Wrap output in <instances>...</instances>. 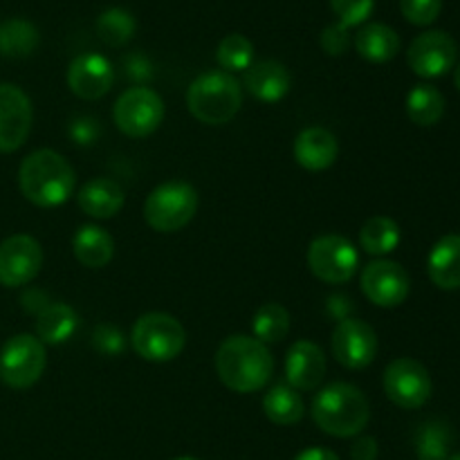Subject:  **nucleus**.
I'll use <instances>...</instances> for the list:
<instances>
[{"mask_svg":"<svg viewBox=\"0 0 460 460\" xmlns=\"http://www.w3.org/2000/svg\"><path fill=\"white\" fill-rule=\"evenodd\" d=\"M34 111L18 85L0 84V153H13L31 133Z\"/></svg>","mask_w":460,"mask_h":460,"instance_id":"obj_15","label":"nucleus"},{"mask_svg":"<svg viewBox=\"0 0 460 460\" xmlns=\"http://www.w3.org/2000/svg\"><path fill=\"white\" fill-rule=\"evenodd\" d=\"M247 93L263 103H277L290 93L292 76L288 67L279 61L252 63L243 79Z\"/></svg>","mask_w":460,"mask_h":460,"instance_id":"obj_19","label":"nucleus"},{"mask_svg":"<svg viewBox=\"0 0 460 460\" xmlns=\"http://www.w3.org/2000/svg\"><path fill=\"white\" fill-rule=\"evenodd\" d=\"M216 373L234 394H254L272 380L274 358L256 337L232 335L216 353Z\"/></svg>","mask_w":460,"mask_h":460,"instance_id":"obj_1","label":"nucleus"},{"mask_svg":"<svg viewBox=\"0 0 460 460\" xmlns=\"http://www.w3.org/2000/svg\"><path fill=\"white\" fill-rule=\"evenodd\" d=\"M133 350L146 362L164 364L178 358L187 344V331L166 313H146L130 331Z\"/></svg>","mask_w":460,"mask_h":460,"instance_id":"obj_6","label":"nucleus"},{"mask_svg":"<svg viewBox=\"0 0 460 460\" xmlns=\"http://www.w3.org/2000/svg\"><path fill=\"white\" fill-rule=\"evenodd\" d=\"M400 9L411 25L427 27L443 12V0H400Z\"/></svg>","mask_w":460,"mask_h":460,"instance_id":"obj_34","label":"nucleus"},{"mask_svg":"<svg viewBox=\"0 0 460 460\" xmlns=\"http://www.w3.org/2000/svg\"><path fill=\"white\" fill-rule=\"evenodd\" d=\"M454 84H456V88L460 90V63L456 66V70H454Z\"/></svg>","mask_w":460,"mask_h":460,"instance_id":"obj_41","label":"nucleus"},{"mask_svg":"<svg viewBox=\"0 0 460 460\" xmlns=\"http://www.w3.org/2000/svg\"><path fill=\"white\" fill-rule=\"evenodd\" d=\"M431 376L418 359L398 358L385 371V394L395 407L420 409L431 398Z\"/></svg>","mask_w":460,"mask_h":460,"instance_id":"obj_10","label":"nucleus"},{"mask_svg":"<svg viewBox=\"0 0 460 460\" xmlns=\"http://www.w3.org/2000/svg\"><path fill=\"white\" fill-rule=\"evenodd\" d=\"M198 211V191L189 182L171 180L148 193L144 220L160 234H173L187 227Z\"/></svg>","mask_w":460,"mask_h":460,"instance_id":"obj_5","label":"nucleus"},{"mask_svg":"<svg viewBox=\"0 0 460 460\" xmlns=\"http://www.w3.org/2000/svg\"><path fill=\"white\" fill-rule=\"evenodd\" d=\"M263 411L265 416H268V420H272L274 425L292 427L304 418V398H301L299 391L292 389L288 382L286 385H277L265 394Z\"/></svg>","mask_w":460,"mask_h":460,"instance_id":"obj_25","label":"nucleus"},{"mask_svg":"<svg viewBox=\"0 0 460 460\" xmlns=\"http://www.w3.org/2000/svg\"><path fill=\"white\" fill-rule=\"evenodd\" d=\"M40 34L34 22L22 18H9L0 22V54L7 58H25L36 52Z\"/></svg>","mask_w":460,"mask_h":460,"instance_id":"obj_26","label":"nucleus"},{"mask_svg":"<svg viewBox=\"0 0 460 460\" xmlns=\"http://www.w3.org/2000/svg\"><path fill=\"white\" fill-rule=\"evenodd\" d=\"M407 115L418 126H434L445 115V97L436 85L418 84L407 94Z\"/></svg>","mask_w":460,"mask_h":460,"instance_id":"obj_28","label":"nucleus"},{"mask_svg":"<svg viewBox=\"0 0 460 460\" xmlns=\"http://www.w3.org/2000/svg\"><path fill=\"white\" fill-rule=\"evenodd\" d=\"M359 265V254L349 238L340 234L317 236L308 247V268L319 281L341 286L355 277Z\"/></svg>","mask_w":460,"mask_h":460,"instance_id":"obj_9","label":"nucleus"},{"mask_svg":"<svg viewBox=\"0 0 460 460\" xmlns=\"http://www.w3.org/2000/svg\"><path fill=\"white\" fill-rule=\"evenodd\" d=\"M295 460H340V456H337L332 449L308 447V449H304V452L296 454Z\"/></svg>","mask_w":460,"mask_h":460,"instance_id":"obj_40","label":"nucleus"},{"mask_svg":"<svg viewBox=\"0 0 460 460\" xmlns=\"http://www.w3.org/2000/svg\"><path fill=\"white\" fill-rule=\"evenodd\" d=\"M67 88L84 102H97L115 85V67L102 54H81L67 67Z\"/></svg>","mask_w":460,"mask_h":460,"instance_id":"obj_16","label":"nucleus"},{"mask_svg":"<svg viewBox=\"0 0 460 460\" xmlns=\"http://www.w3.org/2000/svg\"><path fill=\"white\" fill-rule=\"evenodd\" d=\"M353 460H376L377 458V443L373 438H359L353 445V452H350Z\"/></svg>","mask_w":460,"mask_h":460,"instance_id":"obj_39","label":"nucleus"},{"mask_svg":"<svg viewBox=\"0 0 460 460\" xmlns=\"http://www.w3.org/2000/svg\"><path fill=\"white\" fill-rule=\"evenodd\" d=\"M331 9L337 16V22L350 30V27L367 25L376 9V0H331Z\"/></svg>","mask_w":460,"mask_h":460,"instance_id":"obj_33","label":"nucleus"},{"mask_svg":"<svg viewBox=\"0 0 460 460\" xmlns=\"http://www.w3.org/2000/svg\"><path fill=\"white\" fill-rule=\"evenodd\" d=\"M126 70H128V76L135 81H146L148 76L153 75L151 72V63L146 61L139 54H133V57L126 58Z\"/></svg>","mask_w":460,"mask_h":460,"instance_id":"obj_38","label":"nucleus"},{"mask_svg":"<svg viewBox=\"0 0 460 460\" xmlns=\"http://www.w3.org/2000/svg\"><path fill=\"white\" fill-rule=\"evenodd\" d=\"M447 460H460V454H454V456H449Z\"/></svg>","mask_w":460,"mask_h":460,"instance_id":"obj_43","label":"nucleus"},{"mask_svg":"<svg viewBox=\"0 0 460 460\" xmlns=\"http://www.w3.org/2000/svg\"><path fill=\"white\" fill-rule=\"evenodd\" d=\"M241 106L243 88L236 76L229 72H205L187 90V108L200 124H229L238 115Z\"/></svg>","mask_w":460,"mask_h":460,"instance_id":"obj_4","label":"nucleus"},{"mask_svg":"<svg viewBox=\"0 0 460 460\" xmlns=\"http://www.w3.org/2000/svg\"><path fill=\"white\" fill-rule=\"evenodd\" d=\"M286 380L296 391H314L326 376V358L317 344L295 341L286 353Z\"/></svg>","mask_w":460,"mask_h":460,"instance_id":"obj_17","label":"nucleus"},{"mask_svg":"<svg viewBox=\"0 0 460 460\" xmlns=\"http://www.w3.org/2000/svg\"><path fill=\"white\" fill-rule=\"evenodd\" d=\"M427 272L440 290H460V234H449L431 247Z\"/></svg>","mask_w":460,"mask_h":460,"instance_id":"obj_21","label":"nucleus"},{"mask_svg":"<svg viewBox=\"0 0 460 460\" xmlns=\"http://www.w3.org/2000/svg\"><path fill=\"white\" fill-rule=\"evenodd\" d=\"M76 173L70 162L52 148H39L21 162L18 187L31 205L52 209L72 196Z\"/></svg>","mask_w":460,"mask_h":460,"instance_id":"obj_2","label":"nucleus"},{"mask_svg":"<svg viewBox=\"0 0 460 460\" xmlns=\"http://www.w3.org/2000/svg\"><path fill=\"white\" fill-rule=\"evenodd\" d=\"M458 58V45L447 31L431 30L416 36L409 45L407 63L422 79H438L445 76Z\"/></svg>","mask_w":460,"mask_h":460,"instance_id":"obj_12","label":"nucleus"},{"mask_svg":"<svg viewBox=\"0 0 460 460\" xmlns=\"http://www.w3.org/2000/svg\"><path fill=\"white\" fill-rule=\"evenodd\" d=\"M359 283H362V292L367 295V299L377 308H398L411 290V279H409L407 270L389 259L371 261L364 268Z\"/></svg>","mask_w":460,"mask_h":460,"instance_id":"obj_13","label":"nucleus"},{"mask_svg":"<svg viewBox=\"0 0 460 460\" xmlns=\"http://www.w3.org/2000/svg\"><path fill=\"white\" fill-rule=\"evenodd\" d=\"M319 43H322L323 52L326 54H331V57H341V54L350 48L353 40H350V30H346L340 22H332V25H328L326 30L322 31Z\"/></svg>","mask_w":460,"mask_h":460,"instance_id":"obj_35","label":"nucleus"},{"mask_svg":"<svg viewBox=\"0 0 460 460\" xmlns=\"http://www.w3.org/2000/svg\"><path fill=\"white\" fill-rule=\"evenodd\" d=\"M70 137L79 146H93L99 137V121L94 117H76L70 126Z\"/></svg>","mask_w":460,"mask_h":460,"instance_id":"obj_36","label":"nucleus"},{"mask_svg":"<svg viewBox=\"0 0 460 460\" xmlns=\"http://www.w3.org/2000/svg\"><path fill=\"white\" fill-rule=\"evenodd\" d=\"M137 30V21L130 12L121 7H111L99 13L97 18V34L108 48H121L130 43Z\"/></svg>","mask_w":460,"mask_h":460,"instance_id":"obj_30","label":"nucleus"},{"mask_svg":"<svg viewBox=\"0 0 460 460\" xmlns=\"http://www.w3.org/2000/svg\"><path fill=\"white\" fill-rule=\"evenodd\" d=\"M175 460H200V458H193V456H182V458H175Z\"/></svg>","mask_w":460,"mask_h":460,"instance_id":"obj_42","label":"nucleus"},{"mask_svg":"<svg viewBox=\"0 0 460 460\" xmlns=\"http://www.w3.org/2000/svg\"><path fill=\"white\" fill-rule=\"evenodd\" d=\"M112 117H115L117 128L126 137H148L160 128L162 119H164V102L155 90L146 88V85H133L117 99Z\"/></svg>","mask_w":460,"mask_h":460,"instance_id":"obj_8","label":"nucleus"},{"mask_svg":"<svg viewBox=\"0 0 460 460\" xmlns=\"http://www.w3.org/2000/svg\"><path fill=\"white\" fill-rule=\"evenodd\" d=\"M76 326H79V317L72 305L48 304L39 310V317H36V337L43 344L58 346L75 335Z\"/></svg>","mask_w":460,"mask_h":460,"instance_id":"obj_24","label":"nucleus"},{"mask_svg":"<svg viewBox=\"0 0 460 460\" xmlns=\"http://www.w3.org/2000/svg\"><path fill=\"white\" fill-rule=\"evenodd\" d=\"M452 427L443 420H429L416 431L418 460H447L452 452Z\"/></svg>","mask_w":460,"mask_h":460,"instance_id":"obj_29","label":"nucleus"},{"mask_svg":"<svg viewBox=\"0 0 460 460\" xmlns=\"http://www.w3.org/2000/svg\"><path fill=\"white\" fill-rule=\"evenodd\" d=\"M371 418V404L362 389L346 382L328 385L314 395L313 420L323 434L335 438H353L362 434Z\"/></svg>","mask_w":460,"mask_h":460,"instance_id":"obj_3","label":"nucleus"},{"mask_svg":"<svg viewBox=\"0 0 460 460\" xmlns=\"http://www.w3.org/2000/svg\"><path fill=\"white\" fill-rule=\"evenodd\" d=\"M337 155H340V144L331 130L322 128V126H310L296 135L295 160L305 171L331 169Z\"/></svg>","mask_w":460,"mask_h":460,"instance_id":"obj_18","label":"nucleus"},{"mask_svg":"<svg viewBox=\"0 0 460 460\" xmlns=\"http://www.w3.org/2000/svg\"><path fill=\"white\" fill-rule=\"evenodd\" d=\"M72 252L81 265L90 270H102L115 256V241L99 225H81L72 238Z\"/></svg>","mask_w":460,"mask_h":460,"instance_id":"obj_22","label":"nucleus"},{"mask_svg":"<svg viewBox=\"0 0 460 460\" xmlns=\"http://www.w3.org/2000/svg\"><path fill=\"white\" fill-rule=\"evenodd\" d=\"M332 355L337 362L350 371L371 367L377 355V335L362 319L346 317L332 331Z\"/></svg>","mask_w":460,"mask_h":460,"instance_id":"obj_14","label":"nucleus"},{"mask_svg":"<svg viewBox=\"0 0 460 460\" xmlns=\"http://www.w3.org/2000/svg\"><path fill=\"white\" fill-rule=\"evenodd\" d=\"M81 211L94 220H108L117 216L124 207V191L111 178H93L79 189Z\"/></svg>","mask_w":460,"mask_h":460,"instance_id":"obj_20","label":"nucleus"},{"mask_svg":"<svg viewBox=\"0 0 460 460\" xmlns=\"http://www.w3.org/2000/svg\"><path fill=\"white\" fill-rule=\"evenodd\" d=\"M48 364L45 344L36 335H13L0 350V380L9 389H30L40 380Z\"/></svg>","mask_w":460,"mask_h":460,"instance_id":"obj_7","label":"nucleus"},{"mask_svg":"<svg viewBox=\"0 0 460 460\" xmlns=\"http://www.w3.org/2000/svg\"><path fill=\"white\" fill-rule=\"evenodd\" d=\"M43 268V247L27 234H13L0 243V286L21 288Z\"/></svg>","mask_w":460,"mask_h":460,"instance_id":"obj_11","label":"nucleus"},{"mask_svg":"<svg viewBox=\"0 0 460 460\" xmlns=\"http://www.w3.org/2000/svg\"><path fill=\"white\" fill-rule=\"evenodd\" d=\"M254 337L259 341L268 344H277V341L286 340V335L290 332V313L283 308L281 304H265L261 305L259 313L254 314Z\"/></svg>","mask_w":460,"mask_h":460,"instance_id":"obj_31","label":"nucleus"},{"mask_svg":"<svg viewBox=\"0 0 460 460\" xmlns=\"http://www.w3.org/2000/svg\"><path fill=\"white\" fill-rule=\"evenodd\" d=\"M355 49L368 63H386L400 52V36L385 22H367L355 34Z\"/></svg>","mask_w":460,"mask_h":460,"instance_id":"obj_23","label":"nucleus"},{"mask_svg":"<svg viewBox=\"0 0 460 460\" xmlns=\"http://www.w3.org/2000/svg\"><path fill=\"white\" fill-rule=\"evenodd\" d=\"M94 346L106 355H117L124 350V335L112 326H97L94 328Z\"/></svg>","mask_w":460,"mask_h":460,"instance_id":"obj_37","label":"nucleus"},{"mask_svg":"<svg viewBox=\"0 0 460 460\" xmlns=\"http://www.w3.org/2000/svg\"><path fill=\"white\" fill-rule=\"evenodd\" d=\"M400 234L398 223L386 216H373L359 229V245L367 254L371 256H386L400 245Z\"/></svg>","mask_w":460,"mask_h":460,"instance_id":"obj_27","label":"nucleus"},{"mask_svg":"<svg viewBox=\"0 0 460 460\" xmlns=\"http://www.w3.org/2000/svg\"><path fill=\"white\" fill-rule=\"evenodd\" d=\"M216 61L223 72H245L254 63V45L247 36L229 34L225 36L216 49Z\"/></svg>","mask_w":460,"mask_h":460,"instance_id":"obj_32","label":"nucleus"}]
</instances>
